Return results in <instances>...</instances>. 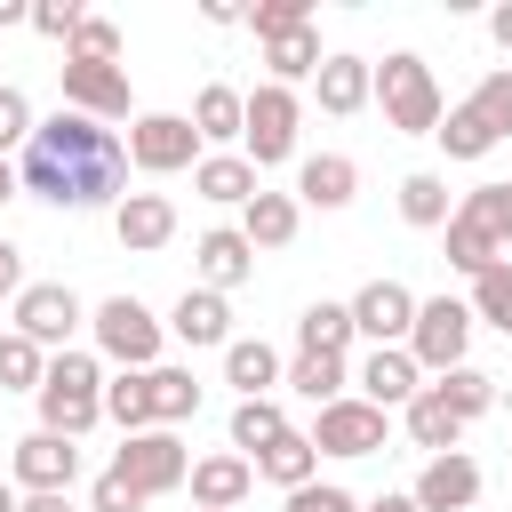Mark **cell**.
Wrapping results in <instances>:
<instances>
[{
  "label": "cell",
  "mask_w": 512,
  "mask_h": 512,
  "mask_svg": "<svg viewBox=\"0 0 512 512\" xmlns=\"http://www.w3.org/2000/svg\"><path fill=\"white\" fill-rule=\"evenodd\" d=\"M472 104L496 120V136H512V64H504V72H488V80L472 88Z\"/></svg>",
  "instance_id": "7bdbcfd3"
},
{
  "label": "cell",
  "mask_w": 512,
  "mask_h": 512,
  "mask_svg": "<svg viewBox=\"0 0 512 512\" xmlns=\"http://www.w3.org/2000/svg\"><path fill=\"white\" fill-rule=\"evenodd\" d=\"M16 512H72V496H16Z\"/></svg>",
  "instance_id": "c3c4849f"
},
{
  "label": "cell",
  "mask_w": 512,
  "mask_h": 512,
  "mask_svg": "<svg viewBox=\"0 0 512 512\" xmlns=\"http://www.w3.org/2000/svg\"><path fill=\"white\" fill-rule=\"evenodd\" d=\"M8 200H16V168L0 160V208H8Z\"/></svg>",
  "instance_id": "816d5d0a"
},
{
  "label": "cell",
  "mask_w": 512,
  "mask_h": 512,
  "mask_svg": "<svg viewBox=\"0 0 512 512\" xmlns=\"http://www.w3.org/2000/svg\"><path fill=\"white\" fill-rule=\"evenodd\" d=\"M0 24H32V8L24 0H0Z\"/></svg>",
  "instance_id": "681fc988"
},
{
  "label": "cell",
  "mask_w": 512,
  "mask_h": 512,
  "mask_svg": "<svg viewBox=\"0 0 512 512\" xmlns=\"http://www.w3.org/2000/svg\"><path fill=\"white\" fill-rule=\"evenodd\" d=\"M248 24H256V40L304 32V24H312V0H256V8H248Z\"/></svg>",
  "instance_id": "60d3db41"
},
{
  "label": "cell",
  "mask_w": 512,
  "mask_h": 512,
  "mask_svg": "<svg viewBox=\"0 0 512 512\" xmlns=\"http://www.w3.org/2000/svg\"><path fill=\"white\" fill-rule=\"evenodd\" d=\"M432 136H440V152H448V160H488V152L504 144V136H496V120H488L472 96H464L456 112H440V128H432Z\"/></svg>",
  "instance_id": "484cf974"
},
{
  "label": "cell",
  "mask_w": 512,
  "mask_h": 512,
  "mask_svg": "<svg viewBox=\"0 0 512 512\" xmlns=\"http://www.w3.org/2000/svg\"><path fill=\"white\" fill-rule=\"evenodd\" d=\"M352 192H360V168H352L344 152H312V160L296 168V200H304V208H352Z\"/></svg>",
  "instance_id": "44dd1931"
},
{
  "label": "cell",
  "mask_w": 512,
  "mask_h": 512,
  "mask_svg": "<svg viewBox=\"0 0 512 512\" xmlns=\"http://www.w3.org/2000/svg\"><path fill=\"white\" fill-rule=\"evenodd\" d=\"M224 384H240V400H264L280 384V352L264 336H232L224 344Z\"/></svg>",
  "instance_id": "83f0119b"
},
{
  "label": "cell",
  "mask_w": 512,
  "mask_h": 512,
  "mask_svg": "<svg viewBox=\"0 0 512 512\" xmlns=\"http://www.w3.org/2000/svg\"><path fill=\"white\" fill-rule=\"evenodd\" d=\"M40 376H48V352L8 328V336H0V392H40Z\"/></svg>",
  "instance_id": "74e56055"
},
{
  "label": "cell",
  "mask_w": 512,
  "mask_h": 512,
  "mask_svg": "<svg viewBox=\"0 0 512 512\" xmlns=\"http://www.w3.org/2000/svg\"><path fill=\"white\" fill-rule=\"evenodd\" d=\"M88 312H80V296L64 288V280H24V296H16V336H32L40 352H72V328H80Z\"/></svg>",
  "instance_id": "9c48e42d"
},
{
  "label": "cell",
  "mask_w": 512,
  "mask_h": 512,
  "mask_svg": "<svg viewBox=\"0 0 512 512\" xmlns=\"http://www.w3.org/2000/svg\"><path fill=\"white\" fill-rule=\"evenodd\" d=\"M400 216H408L416 232H440V224H448V176H432V168L400 176Z\"/></svg>",
  "instance_id": "e575fe53"
},
{
  "label": "cell",
  "mask_w": 512,
  "mask_h": 512,
  "mask_svg": "<svg viewBox=\"0 0 512 512\" xmlns=\"http://www.w3.org/2000/svg\"><path fill=\"white\" fill-rule=\"evenodd\" d=\"M8 472H16L24 496H72V480H80V448L56 440V432H24L16 456H8Z\"/></svg>",
  "instance_id": "8fae6325"
},
{
  "label": "cell",
  "mask_w": 512,
  "mask_h": 512,
  "mask_svg": "<svg viewBox=\"0 0 512 512\" xmlns=\"http://www.w3.org/2000/svg\"><path fill=\"white\" fill-rule=\"evenodd\" d=\"M88 328H96V352L104 360H120V368H160V320L136 304V296H104L96 312H88Z\"/></svg>",
  "instance_id": "8992f818"
},
{
  "label": "cell",
  "mask_w": 512,
  "mask_h": 512,
  "mask_svg": "<svg viewBox=\"0 0 512 512\" xmlns=\"http://www.w3.org/2000/svg\"><path fill=\"white\" fill-rule=\"evenodd\" d=\"M264 64H272V88H296V80H312V72H320V32L304 24V32H280V40H264Z\"/></svg>",
  "instance_id": "4dcf8cb0"
},
{
  "label": "cell",
  "mask_w": 512,
  "mask_h": 512,
  "mask_svg": "<svg viewBox=\"0 0 512 512\" xmlns=\"http://www.w3.org/2000/svg\"><path fill=\"white\" fill-rule=\"evenodd\" d=\"M200 288H216V296H232L248 272H256V248L240 240V224H216V232H200Z\"/></svg>",
  "instance_id": "ac0fdd59"
},
{
  "label": "cell",
  "mask_w": 512,
  "mask_h": 512,
  "mask_svg": "<svg viewBox=\"0 0 512 512\" xmlns=\"http://www.w3.org/2000/svg\"><path fill=\"white\" fill-rule=\"evenodd\" d=\"M16 144H32V96H24V88H0V160H8Z\"/></svg>",
  "instance_id": "b9f144b4"
},
{
  "label": "cell",
  "mask_w": 512,
  "mask_h": 512,
  "mask_svg": "<svg viewBox=\"0 0 512 512\" xmlns=\"http://www.w3.org/2000/svg\"><path fill=\"white\" fill-rule=\"evenodd\" d=\"M408 504H416V512H464V504H480V464H472L464 448L424 456V472H416Z\"/></svg>",
  "instance_id": "5bb4252c"
},
{
  "label": "cell",
  "mask_w": 512,
  "mask_h": 512,
  "mask_svg": "<svg viewBox=\"0 0 512 512\" xmlns=\"http://www.w3.org/2000/svg\"><path fill=\"white\" fill-rule=\"evenodd\" d=\"M0 296H24V256H16V240H0Z\"/></svg>",
  "instance_id": "bcb514c9"
},
{
  "label": "cell",
  "mask_w": 512,
  "mask_h": 512,
  "mask_svg": "<svg viewBox=\"0 0 512 512\" xmlns=\"http://www.w3.org/2000/svg\"><path fill=\"white\" fill-rule=\"evenodd\" d=\"M280 384H288L296 400H312V408H328V400H344V384H352V368H344V360H328V352H296V360L280 368Z\"/></svg>",
  "instance_id": "f1b7e54d"
},
{
  "label": "cell",
  "mask_w": 512,
  "mask_h": 512,
  "mask_svg": "<svg viewBox=\"0 0 512 512\" xmlns=\"http://www.w3.org/2000/svg\"><path fill=\"white\" fill-rule=\"evenodd\" d=\"M32 32L40 40H72L80 32V0H32Z\"/></svg>",
  "instance_id": "f6af8a7d"
},
{
  "label": "cell",
  "mask_w": 512,
  "mask_h": 512,
  "mask_svg": "<svg viewBox=\"0 0 512 512\" xmlns=\"http://www.w3.org/2000/svg\"><path fill=\"white\" fill-rule=\"evenodd\" d=\"M104 472H112L136 504H152V496H176V488L192 480V448H184L176 432H160V424H152V432H128V440L112 448V464H104Z\"/></svg>",
  "instance_id": "277c9868"
},
{
  "label": "cell",
  "mask_w": 512,
  "mask_h": 512,
  "mask_svg": "<svg viewBox=\"0 0 512 512\" xmlns=\"http://www.w3.org/2000/svg\"><path fill=\"white\" fill-rule=\"evenodd\" d=\"M344 344H352V312L344 304H304V320H296V352H328V360H344Z\"/></svg>",
  "instance_id": "1f68e13d"
},
{
  "label": "cell",
  "mask_w": 512,
  "mask_h": 512,
  "mask_svg": "<svg viewBox=\"0 0 512 512\" xmlns=\"http://www.w3.org/2000/svg\"><path fill=\"white\" fill-rule=\"evenodd\" d=\"M120 184H128V144L104 120H80V112L32 120L16 192L48 200V208H120Z\"/></svg>",
  "instance_id": "6da1fadb"
},
{
  "label": "cell",
  "mask_w": 512,
  "mask_h": 512,
  "mask_svg": "<svg viewBox=\"0 0 512 512\" xmlns=\"http://www.w3.org/2000/svg\"><path fill=\"white\" fill-rule=\"evenodd\" d=\"M168 336L192 344V352H200V344H232V304H224L216 288H184L176 312H168Z\"/></svg>",
  "instance_id": "d6986e66"
},
{
  "label": "cell",
  "mask_w": 512,
  "mask_h": 512,
  "mask_svg": "<svg viewBox=\"0 0 512 512\" xmlns=\"http://www.w3.org/2000/svg\"><path fill=\"white\" fill-rule=\"evenodd\" d=\"M296 120H304V104H296V88H256L248 96V128H240V160L264 176V168H280L288 152H296Z\"/></svg>",
  "instance_id": "5b68a950"
},
{
  "label": "cell",
  "mask_w": 512,
  "mask_h": 512,
  "mask_svg": "<svg viewBox=\"0 0 512 512\" xmlns=\"http://www.w3.org/2000/svg\"><path fill=\"white\" fill-rule=\"evenodd\" d=\"M184 488H192V512H240V496L256 488V464L248 456H200Z\"/></svg>",
  "instance_id": "e0dca14e"
},
{
  "label": "cell",
  "mask_w": 512,
  "mask_h": 512,
  "mask_svg": "<svg viewBox=\"0 0 512 512\" xmlns=\"http://www.w3.org/2000/svg\"><path fill=\"white\" fill-rule=\"evenodd\" d=\"M40 432L56 440H80L96 416H104V368L88 352H48V376H40Z\"/></svg>",
  "instance_id": "7a4b0ae2"
},
{
  "label": "cell",
  "mask_w": 512,
  "mask_h": 512,
  "mask_svg": "<svg viewBox=\"0 0 512 512\" xmlns=\"http://www.w3.org/2000/svg\"><path fill=\"white\" fill-rule=\"evenodd\" d=\"M352 384H360V400H368V408H384V416H392V408H408V400L424 392V368L408 360V344H376V352L360 360V376H352Z\"/></svg>",
  "instance_id": "9a60e30c"
},
{
  "label": "cell",
  "mask_w": 512,
  "mask_h": 512,
  "mask_svg": "<svg viewBox=\"0 0 512 512\" xmlns=\"http://www.w3.org/2000/svg\"><path fill=\"white\" fill-rule=\"evenodd\" d=\"M448 216H464V224H472V232H480V240L504 256V248H512V176H496V184H472V192H464Z\"/></svg>",
  "instance_id": "7402d4cb"
},
{
  "label": "cell",
  "mask_w": 512,
  "mask_h": 512,
  "mask_svg": "<svg viewBox=\"0 0 512 512\" xmlns=\"http://www.w3.org/2000/svg\"><path fill=\"white\" fill-rule=\"evenodd\" d=\"M464 344H472V312H464V296H432V304H416L408 360H416L424 376H448V368H464Z\"/></svg>",
  "instance_id": "52a82bcc"
},
{
  "label": "cell",
  "mask_w": 512,
  "mask_h": 512,
  "mask_svg": "<svg viewBox=\"0 0 512 512\" xmlns=\"http://www.w3.org/2000/svg\"><path fill=\"white\" fill-rule=\"evenodd\" d=\"M344 312H352V336H368V344H408V328H416V296L400 280H368Z\"/></svg>",
  "instance_id": "4fadbf2b"
},
{
  "label": "cell",
  "mask_w": 512,
  "mask_h": 512,
  "mask_svg": "<svg viewBox=\"0 0 512 512\" xmlns=\"http://www.w3.org/2000/svg\"><path fill=\"white\" fill-rule=\"evenodd\" d=\"M192 192H200V200H216V208H248L264 184H256V168H248L240 152H200V168H192Z\"/></svg>",
  "instance_id": "ffe728a7"
},
{
  "label": "cell",
  "mask_w": 512,
  "mask_h": 512,
  "mask_svg": "<svg viewBox=\"0 0 512 512\" xmlns=\"http://www.w3.org/2000/svg\"><path fill=\"white\" fill-rule=\"evenodd\" d=\"M280 432H288V416H280V400H272V392L232 408V456H256V448H272Z\"/></svg>",
  "instance_id": "d590c367"
},
{
  "label": "cell",
  "mask_w": 512,
  "mask_h": 512,
  "mask_svg": "<svg viewBox=\"0 0 512 512\" xmlns=\"http://www.w3.org/2000/svg\"><path fill=\"white\" fill-rule=\"evenodd\" d=\"M248 464H256V480H272V488H304V480H320V448H312L296 424H288L272 448H256Z\"/></svg>",
  "instance_id": "cb8c5ba5"
},
{
  "label": "cell",
  "mask_w": 512,
  "mask_h": 512,
  "mask_svg": "<svg viewBox=\"0 0 512 512\" xmlns=\"http://www.w3.org/2000/svg\"><path fill=\"white\" fill-rule=\"evenodd\" d=\"M488 32H496V48L512 56V0H504V8H488Z\"/></svg>",
  "instance_id": "7dc6e473"
},
{
  "label": "cell",
  "mask_w": 512,
  "mask_h": 512,
  "mask_svg": "<svg viewBox=\"0 0 512 512\" xmlns=\"http://www.w3.org/2000/svg\"><path fill=\"white\" fill-rule=\"evenodd\" d=\"M104 416L120 424V440H128V432H152V376H144V368L112 376V384H104Z\"/></svg>",
  "instance_id": "d6a6232c"
},
{
  "label": "cell",
  "mask_w": 512,
  "mask_h": 512,
  "mask_svg": "<svg viewBox=\"0 0 512 512\" xmlns=\"http://www.w3.org/2000/svg\"><path fill=\"white\" fill-rule=\"evenodd\" d=\"M360 512H416L408 496H376V504H360Z\"/></svg>",
  "instance_id": "f907efd6"
},
{
  "label": "cell",
  "mask_w": 512,
  "mask_h": 512,
  "mask_svg": "<svg viewBox=\"0 0 512 512\" xmlns=\"http://www.w3.org/2000/svg\"><path fill=\"white\" fill-rule=\"evenodd\" d=\"M320 456H376L384 448V408H368L360 392H344V400H328L320 408V424L304 432Z\"/></svg>",
  "instance_id": "30bf717a"
},
{
  "label": "cell",
  "mask_w": 512,
  "mask_h": 512,
  "mask_svg": "<svg viewBox=\"0 0 512 512\" xmlns=\"http://www.w3.org/2000/svg\"><path fill=\"white\" fill-rule=\"evenodd\" d=\"M464 312L472 320H488V328H504L512 336V264H488L480 280H472V296H464Z\"/></svg>",
  "instance_id": "f35d334b"
},
{
  "label": "cell",
  "mask_w": 512,
  "mask_h": 512,
  "mask_svg": "<svg viewBox=\"0 0 512 512\" xmlns=\"http://www.w3.org/2000/svg\"><path fill=\"white\" fill-rule=\"evenodd\" d=\"M296 216H304L296 192H256V200L240 208V240H248V248H288V240H296Z\"/></svg>",
  "instance_id": "4316f807"
},
{
  "label": "cell",
  "mask_w": 512,
  "mask_h": 512,
  "mask_svg": "<svg viewBox=\"0 0 512 512\" xmlns=\"http://www.w3.org/2000/svg\"><path fill=\"white\" fill-rule=\"evenodd\" d=\"M112 232H120V248H128V256H152V248H168V240H176V200H168V192H120Z\"/></svg>",
  "instance_id": "2e32d148"
},
{
  "label": "cell",
  "mask_w": 512,
  "mask_h": 512,
  "mask_svg": "<svg viewBox=\"0 0 512 512\" xmlns=\"http://www.w3.org/2000/svg\"><path fill=\"white\" fill-rule=\"evenodd\" d=\"M64 48H72V64H120V24H104V16H80V32H72Z\"/></svg>",
  "instance_id": "ab89813d"
},
{
  "label": "cell",
  "mask_w": 512,
  "mask_h": 512,
  "mask_svg": "<svg viewBox=\"0 0 512 512\" xmlns=\"http://www.w3.org/2000/svg\"><path fill=\"white\" fill-rule=\"evenodd\" d=\"M152 376V424L160 432H176L184 416H200V384H192V368H144Z\"/></svg>",
  "instance_id": "836d02e7"
},
{
  "label": "cell",
  "mask_w": 512,
  "mask_h": 512,
  "mask_svg": "<svg viewBox=\"0 0 512 512\" xmlns=\"http://www.w3.org/2000/svg\"><path fill=\"white\" fill-rule=\"evenodd\" d=\"M424 392H432L456 424H472V416H488V408H496V376H480L472 360H464V368H448V376H432Z\"/></svg>",
  "instance_id": "f546056e"
},
{
  "label": "cell",
  "mask_w": 512,
  "mask_h": 512,
  "mask_svg": "<svg viewBox=\"0 0 512 512\" xmlns=\"http://www.w3.org/2000/svg\"><path fill=\"white\" fill-rule=\"evenodd\" d=\"M288 512H360V496L328 488V480H304V488H288Z\"/></svg>",
  "instance_id": "ee69618b"
},
{
  "label": "cell",
  "mask_w": 512,
  "mask_h": 512,
  "mask_svg": "<svg viewBox=\"0 0 512 512\" xmlns=\"http://www.w3.org/2000/svg\"><path fill=\"white\" fill-rule=\"evenodd\" d=\"M240 128H248V96L224 88V80H208V88L192 96V136H200V144H240Z\"/></svg>",
  "instance_id": "603a6c76"
},
{
  "label": "cell",
  "mask_w": 512,
  "mask_h": 512,
  "mask_svg": "<svg viewBox=\"0 0 512 512\" xmlns=\"http://www.w3.org/2000/svg\"><path fill=\"white\" fill-rule=\"evenodd\" d=\"M56 80H64V112H80V120H128V72L120 64H56Z\"/></svg>",
  "instance_id": "7c38bea8"
},
{
  "label": "cell",
  "mask_w": 512,
  "mask_h": 512,
  "mask_svg": "<svg viewBox=\"0 0 512 512\" xmlns=\"http://www.w3.org/2000/svg\"><path fill=\"white\" fill-rule=\"evenodd\" d=\"M368 96L384 104V128H400V136H432L440 128V80H432V64L424 56H384V64H368Z\"/></svg>",
  "instance_id": "3957f363"
},
{
  "label": "cell",
  "mask_w": 512,
  "mask_h": 512,
  "mask_svg": "<svg viewBox=\"0 0 512 512\" xmlns=\"http://www.w3.org/2000/svg\"><path fill=\"white\" fill-rule=\"evenodd\" d=\"M128 168L144 176H176V168H200V136L184 112H136L128 120Z\"/></svg>",
  "instance_id": "ba28073f"
},
{
  "label": "cell",
  "mask_w": 512,
  "mask_h": 512,
  "mask_svg": "<svg viewBox=\"0 0 512 512\" xmlns=\"http://www.w3.org/2000/svg\"><path fill=\"white\" fill-rule=\"evenodd\" d=\"M312 96H320V112H360L368 104V56H320V72H312Z\"/></svg>",
  "instance_id": "d4e9b609"
},
{
  "label": "cell",
  "mask_w": 512,
  "mask_h": 512,
  "mask_svg": "<svg viewBox=\"0 0 512 512\" xmlns=\"http://www.w3.org/2000/svg\"><path fill=\"white\" fill-rule=\"evenodd\" d=\"M400 416H408V440H416V448H432V456H448V448L464 440V424H456V416H448V408H440L432 392H416V400H408Z\"/></svg>",
  "instance_id": "8d00e7d4"
}]
</instances>
